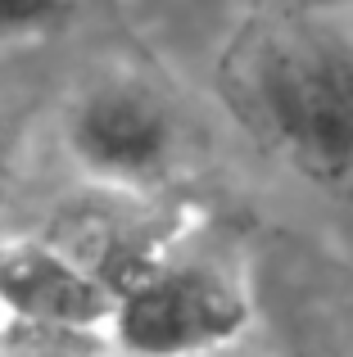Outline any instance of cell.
Masks as SVG:
<instances>
[{
    "label": "cell",
    "instance_id": "cell-1",
    "mask_svg": "<svg viewBox=\"0 0 353 357\" xmlns=\"http://www.w3.org/2000/svg\"><path fill=\"white\" fill-rule=\"evenodd\" d=\"M236 100L263 140L308 181L353 185V0H326L245 36Z\"/></svg>",
    "mask_w": 353,
    "mask_h": 357
},
{
    "label": "cell",
    "instance_id": "cell-2",
    "mask_svg": "<svg viewBox=\"0 0 353 357\" xmlns=\"http://www.w3.org/2000/svg\"><path fill=\"white\" fill-rule=\"evenodd\" d=\"M254 326V294L222 258L172 244L114 294L109 340L123 357H213L240 349Z\"/></svg>",
    "mask_w": 353,
    "mask_h": 357
},
{
    "label": "cell",
    "instance_id": "cell-3",
    "mask_svg": "<svg viewBox=\"0 0 353 357\" xmlns=\"http://www.w3.org/2000/svg\"><path fill=\"white\" fill-rule=\"evenodd\" d=\"M63 154L96 190L154 195L181 163V114L136 68H100L63 105Z\"/></svg>",
    "mask_w": 353,
    "mask_h": 357
},
{
    "label": "cell",
    "instance_id": "cell-4",
    "mask_svg": "<svg viewBox=\"0 0 353 357\" xmlns=\"http://www.w3.org/2000/svg\"><path fill=\"white\" fill-rule=\"evenodd\" d=\"M0 317L109 331L114 289L54 236L0 240Z\"/></svg>",
    "mask_w": 353,
    "mask_h": 357
},
{
    "label": "cell",
    "instance_id": "cell-5",
    "mask_svg": "<svg viewBox=\"0 0 353 357\" xmlns=\"http://www.w3.org/2000/svg\"><path fill=\"white\" fill-rule=\"evenodd\" d=\"M0 357H123L109 331H73V326H36L0 317Z\"/></svg>",
    "mask_w": 353,
    "mask_h": 357
},
{
    "label": "cell",
    "instance_id": "cell-6",
    "mask_svg": "<svg viewBox=\"0 0 353 357\" xmlns=\"http://www.w3.org/2000/svg\"><path fill=\"white\" fill-rule=\"evenodd\" d=\"M77 0H0V45H27L59 32Z\"/></svg>",
    "mask_w": 353,
    "mask_h": 357
},
{
    "label": "cell",
    "instance_id": "cell-7",
    "mask_svg": "<svg viewBox=\"0 0 353 357\" xmlns=\"http://www.w3.org/2000/svg\"><path fill=\"white\" fill-rule=\"evenodd\" d=\"M285 357H353V335L340 321H317L294 335Z\"/></svg>",
    "mask_w": 353,
    "mask_h": 357
},
{
    "label": "cell",
    "instance_id": "cell-8",
    "mask_svg": "<svg viewBox=\"0 0 353 357\" xmlns=\"http://www.w3.org/2000/svg\"><path fill=\"white\" fill-rule=\"evenodd\" d=\"M9 172H14V154H9V136L0 127V204H5V190H9Z\"/></svg>",
    "mask_w": 353,
    "mask_h": 357
},
{
    "label": "cell",
    "instance_id": "cell-9",
    "mask_svg": "<svg viewBox=\"0 0 353 357\" xmlns=\"http://www.w3.org/2000/svg\"><path fill=\"white\" fill-rule=\"evenodd\" d=\"M213 357H249V353H245V344H240V349H227V353H213Z\"/></svg>",
    "mask_w": 353,
    "mask_h": 357
}]
</instances>
